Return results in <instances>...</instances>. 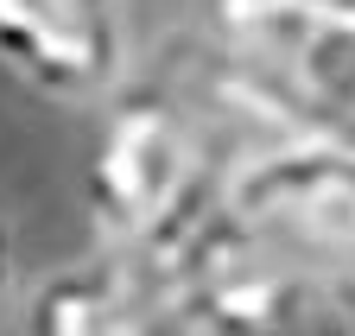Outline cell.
<instances>
[{
	"label": "cell",
	"instance_id": "7",
	"mask_svg": "<svg viewBox=\"0 0 355 336\" xmlns=\"http://www.w3.org/2000/svg\"><path fill=\"white\" fill-rule=\"evenodd\" d=\"M330 317H336L343 330H355V260H349V273L330 285Z\"/></svg>",
	"mask_w": 355,
	"mask_h": 336
},
{
	"label": "cell",
	"instance_id": "1",
	"mask_svg": "<svg viewBox=\"0 0 355 336\" xmlns=\"http://www.w3.org/2000/svg\"><path fill=\"white\" fill-rule=\"evenodd\" d=\"M260 140L235 96L216 82L203 51L184 70L121 76L96 102V134L83 152V216L96 241L165 260L222 203L235 159Z\"/></svg>",
	"mask_w": 355,
	"mask_h": 336
},
{
	"label": "cell",
	"instance_id": "3",
	"mask_svg": "<svg viewBox=\"0 0 355 336\" xmlns=\"http://www.w3.org/2000/svg\"><path fill=\"white\" fill-rule=\"evenodd\" d=\"M222 209L330 299V285L355 260V152L273 134L235 159Z\"/></svg>",
	"mask_w": 355,
	"mask_h": 336
},
{
	"label": "cell",
	"instance_id": "2",
	"mask_svg": "<svg viewBox=\"0 0 355 336\" xmlns=\"http://www.w3.org/2000/svg\"><path fill=\"white\" fill-rule=\"evenodd\" d=\"M197 51L260 134L355 152V0H203Z\"/></svg>",
	"mask_w": 355,
	"mask_h": 336
},
{
	"label": "cell",
	"instance_id": "4",
	"mask_svg": "<svg viewBox=\"0 0 355 336\" xmlns=\"http://www.w3.org/2000/svg\"><path fill=\"white\" fill-rule=\"evenodd\" d=\"M165 273H171V299H178L184 330L254 336V330L330 324V299L298 267H286L260 235H248L222 203L165 254Z\"/></svg>",
	"mask_w": 355,
	"mask_h": 336
},
{
	"label": "cell",
	"instance_id": "6",
	"mask_svg": "<svg viewBox=\"0 0 355 336\" xmlns=\"http://www.w3.org/2000/svg\"><path fill=\"white\" fill-rule=\"evenodd\" d=\"M26 324L51 336H153V330H184L171 299L165 260L127 254V247L96 241L58 273H44L26 299Z\"/></svg>",
	"mask_w": 355,
	"mask_h": 336
},
{
	"label": "cell",
	"instance_id": "5",
	"mask_svg": "<svg viewBox=\"0 0 355 336\" xmlns=\"http://www.w3.org/2000/svg\"><path fill=\"white\" fill-rule=\"evenodd\" d=\"M0 70L44 102H102L127 70V0H0Z\"/></svg>",
	"mask_w": 355,
	"mask_h": 336
},
{
	"label": "cell",
	"instance_id": "8",
	"mask_svg": "<svg viewBox=\"0 0 355 336\" xmlns=\"http://www.w3.org/2000/svg\"><path fill=\"white\" fill-rule=\"evenodd\" d=\"M13 279V235H7V222H0V285Z\"/></svg>",
	"mask_w": 355,
	"mask_h": 336
}]
</instances>
